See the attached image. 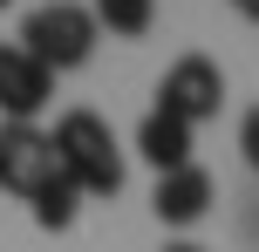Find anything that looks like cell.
Returning <instances> with one entry per match:
<instances>
[{
	"instance_id": "6da1fadb",
	"label": "cell",
	"mask_w": 259,
	"mask_h": 252,
	"mask_svg": "<svg viewBox=\"0 0 259 252\" xmlns=\"http://www.w3.org/2000/svg\"><path fill=\"white\" fill-rule=\"evenodd\" d=\"M48 150H55V171L82 198H116L123 191V150H116V136H109V123L96 109H68L48 130Z\"/></svg>"
},
{
	"instance_id": "7a4b0ae2",
	"label": "cell",
	"mask_w": 259,
	"mask_h": 252,
	"mask_svg": "<svg viewBox=\"0 0 259 252\" xmlns=\"http://www.w3.org/2000/svg\"><path fill=\"white\" fill-rule=\"evenodd\" d=\"M96 14L89 7H75V0H48V7H34L21 21V48L34 55L48 75H62V68H82L96 55Z\"/></svg>"
},
{
	"instance_id": "3957f363",
	"label": "cell",
	"mask_w": 259,
	"mask_h": 252,
	"mask_svg": "<svg viewBox=\"0 0 259 252\" xmlns=\"http://www.w3.org/2000/svg\"><path fill=\"white\" fill-rule=\"evenodd\" d=\"M219 103H225V75H219L211 55H178V62L164 68V82H157V109L178 116V123H191V130L205 116H219Z\"/></svg>"
},
{
	"instance_id": "277c9868",
	"label": "cell",
	"mask_w": 259,
	"mask_h": 252,
	"mask_svg": "<svg viewBox=\"0 0 259 252\" xmlns=\"http://www.w3.org/2000/svg\"><path fill=\"white\" fill-rule=\"evenodd\" d=\"M48 103H55V75L21 41H0V116L7 123H34Z\"/></svg>"
},
{
	"instance_id": "5b68a950",
	"label": "cell",
	"mask_w": 259,
	"mask_h": 252,
	"mask_svg": "<svg viewBox=\"0 0 259 252\" xmlns=\"http://www.w3.org/2000/svg\"><path fill=\"white\" fill-rule=\"evenodd\" d=\"M48 177H55L48 130H34V123H0V191H21V198H34Z\"/></svg>"
},
{
	"instance_id": "8992f818",
	"label": "cell",
	"mask_w": 259,
	"mask_h": 252,
	"mask_svg": "<svg viewBox=\"0 0 259 252\" xmlns=\"http://www.w3.org/2000/svg\"><path fill=\"white\" fill-rule=\"evenodd\" d=\"M211 177L198 171V164H184V171H164L157 177V191H150V212L164 218V225H198V218L211 212Z\"/></svg>"
},
{
	"instance_id": "52a82bcc",
	"label": "cell",
	"mask_w": 259,
	"mask_h": 252,
	"mask_svg": "<svg viewBox=\"0 0 259 252\" xmlns=\"http://www.w3.org/2000/svg\"><path fill=\"white\" fill-rule=\"evenodd\" d=\"M137 157L150 164L157 177H164V171H184V164H191V123H178V116H164V109H150V116L137 123Z\"/></svg>"
},
{
	"instance_id": "ba28073f",
	"label": "cell",
	"mask_w": 259,
	"mask_h": 252,
	"mask_svg": "<svg viewBox=\"0 0 259 252\" xmlns=\"http://www.w3.org/2000/svg\"><path fill=\"white\" fill-rule=\"evenodd\" d=\"M27 205H34V225H41V232H68V225H75V212H82V191L68 184L62 171H55V177H48V184H41Z\"/></svg>"
},
{
	"instance_id": "9c48e42d",
	"label": "cell",
	"mask_w": 259,
	"mask_h": 252,
	"mask_svg": "<svg viewBox=\"0 0 259 252\" xmlns=\"http://www.w3.org/2000/svg\"><path fill=\"white\" fill-rule=\"evenodd\" d=\"M96 27H109V34H143V27H150V0H96Z\"/></svg>"
},
{
	"instance_id": "30bf717a",
	"label": "cell",
	"mask_w": 259,
	"mask_h": 252,
	"mask_svg": "<svg viewBox=\"0 0 259 252\" xmlns=\"http://www.w3.org/2000/svg\"><path fill=\"white\" fill-rule=\"evenodd\" d=\"M239 150H246V164L259 171V109H246V123H239Z\"/></svg>"
},
{
	"instance_id": "8fae6325",
	"label": "cell",
	"mask_w": 259,
	"mask_h": 252,
	"mask_svg": "<svg viewBox=\"0 0 259 252\" xmlns=\"http://www.w3.org/2000/svg\"><path fill=\"white\" fill-rule=\"evenodd\" d=\"M232 7H239V14H246V21H259V0H232Z\"/></svg>"
},
{
	"instance_id": "7c38bea8",
	"label": "cell",
	"mask_w": 259,
	"mask_h": 252,
	"mask_svg": "<svg viewBox=\"0 0 259 252\" xmlns=\"http://www.w3.org/2000/svg\"><path fill=\"white\" fill-rule=\"evenodd\" d=\"M164 252H205V245H164Z\"/></svg>"
},
{
	"instance_id": "4fadbf2b",
	"label": "cell",
	"mask_w": 259,
	"mask_h": 252,
	"mask_svg": "<svg viewBox=\"0 0 259 252\" xmlns=\"http://www.w3.org/2000/svg\"><path fill=\"white\" fill-rule=\"evenodd\" d=\"M0 7H7V0H0Z\"/></svg>"
}]
</instances>
